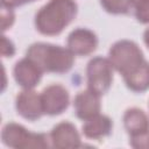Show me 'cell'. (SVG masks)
Instances as JSON below:
<instances>
[{
  "label": "cell",
  "mask_w": 149,
  "mask_h": 149,
  "mask_svg": "<svg viewBox=\"0 0 149 149\" xmlns=\"http://www.w3.org/2000/svg\"><path fill=\"white\" fill-rule=\"evenodd\" d=\"M14 19H15V15H14L13 8L1 5V27L3 31L12 27V24L14 23Z\"/></svg>",
  "instance_id": "e0dca14e"
},
{
  "label": "cell",
  "mask_w": 149,
  "mask_h": 149,
  "mask_svg": "<svg viewBox=\"0 0 149 149\" xmlns=\"http://www.w3.org/2000/svg\"><path fill=\"white\" fill-rule=\"evenodd\" d=\"M66 43L74 56H87L97 49L98 37L87 28H76L69 34Z\"/></svg>",
  "instance_id": "9c48e42d"
},
{
  "label": "cell",
  "mask_w": 149,
  "mask_h": 149,
  "mask_svg": "<svg viewBox=\"0 0 149 149\" xmlns=\"http://www.w3.org/2000/svg\"><path fill=\"white\" fill-rule=\"evenodd\" d=\"M40 94L44 114L58 115L69 107V91L61 84H51L43 88Z\"/></svg>",
  "instance_id": "8992f818"
},
{
  "label": "cell",
  "mask_w": 149,
  "mask_h": 149,
  "mask_svg": "<svg viewBox=\"0 0 149 149\" xmlns=\"http://www.w3.org/2000/svg\"><path fill=\"white\" fill-rule=\"evenodd\" d=\"M143 41H144L146 45L149 48V28H147L143 33Z\"/></svg>",
  "instance_id": "44dd1931"
},
{
  "label": "cell",
  "mask_w": 149,
  "mask_h": 149,
  "mask_svg": "<svg viewBox=\"0 0 149 149\" xmlns=\"http://www.w3.org/2000/svg\"><path fill=\"white\" fill-rule=\"evenodd\" d=\"M26 56L34 61L43 72L58 74L68 72L74 63V55L69 48L44 42L33 43L27 49Z\"/></svg>",
  "instance_id": "7a4b0ae2"
},
{
  "label": "cell",
  "mask_w": 149,
  "mask_h": 149,
  "mask_svg": "<svg viewBox=\"0 0 149 149\" xmlns=\"http://www.w3.org/2000/svg\"><path fill=\"white\" fill-rule=\"evenodd\" d=\"M102 8L111 14H127L133 9L134 0H100Z\"/></svg>",
  "instance_id": "9a60e30c"
},
{
  "label": "cell",
  "mask_w": 149,
  "mask_h": 149,
  "mask_svg": "<svg viewBox=\"0 0 149 149\" xmlns=\"http://www.w3.org/2000/svg\"><path fill=\"white\" fill-rule=\"evenodd\" d=\"M113 122L109 116L104 114H97L87 120L83 125V134L87 139L99 140L101 137L108 136L112 133Z\"/></svg>",
  "instance_id": "7c38bea8"
},
{
  "label": "cell",
  "mask_w": 149,
  "mask_h": 149,
  "mask_svg": "<svg viewBox=\"0 0 149 149\" xmlns=\"http://www.w3.org/2000/svg\"><path fill=\"white\" fill-rule=\"evenodd\" d=\"M33 1H35V0H1V5L9 7V8H14V7L23 6V5L33 2Z\"/></svg>",
  "instance_id": "ffe728a7"
},
{
  "label": "cell",
  "mask_w": 149,
  "mask_h": 149,
  "mask_svg": "<svg viewBox=\"0 0 149 149\" xmlns=\"http://www.w3.org/2000/svg\"><path fill=\"white\" fill-rule=\"evenodd\" d=\"M15 108L22 118L29 121H35L44 114L41 94L33 88H23V91L16 95Z\"/></svg>",
  "instance_id": "52a82bcc"
},
{
  "label": "cell",
  "mask_w": 149,
  "mask_h": 149,
  "mask_svg": "<svg viewBox=\"0 0 149 149\" xmlns=\"http://www.w3.org/2000/svg\"><path fill=\"white\" fill-rule=\"evenodd\" d=\"M49 137L51 146L57 149H70L81 147L80 135L76 126L69 121H62L57 123L52 128Z\"/></svg>",
  "instance_id": "ba28073f"
},
{
  "label": "cell",
  "mask_w": 149,
  "mask_h": 149,
  "mask_svg": "<svg viewBox=\"0 0 149 149\" xmlns=\"http://www.w3.org/2000/svg\"><path fill=\"white\" fill-rule=\"evenodd\" d=\"M77 12L74 0H49L36 13L35 27L43 35H58L72 22Z\"/></svg>",
  "instance_id": "6da1fadb"
},
{
  "label": "cell",
  "mask_w": 149,
  "mask_h": 149,
  "mask_svg": "<svg viewBox=\"0 0 149 149\" xmlns=\"http://www.w3.org/2000/svg\"><path fill=\"white\" fill-rule=\"evenodd\" d=\"M113 65L108 58L93 57L86 66L87 88L99 95L105 94L113 83Z\"/></svg>",
  "instance_id": "5b68a950"
},
{
  "label": "cell",
  "mask_w": 149,
  "mask_h": 149,
  "mask_svg": "<svg viewBox=\"0 0 149 149\" xmlns=\"http://www.w3.org/2000/svg\"><path fill=\"white\" fill-rule=\"evenodd\" d=\"M13 74L15 81L22 88H34L40 83L43 71L34 61L26 56L15 63Z\"/></svg>",
  "instance_id": "30bf717a"
},
{
  "label": "cell",
  "mask_w": 149,
  "mask_h": 149,
  "mask_svg": "<svg viewBox=\"0 0 149 149\" xmlns=\"http://www.w3.org/2000/svg\"><path fill=\"white\" fill-rule=\"evenodd\" d=\"M1 54L3 57H12L15 54V47L10 40L6 36H2L1 40Z\"/></svg>",
  "instance_id": "d6986e66"
},
{
  "label": "cell",
  "mask_w": 149,
  "mask_h": 149,
  "mask_svg": "<svg viewBox=\"0 0 149 149\" xmlns=\"http://www.w3.org/2000/svg\"><path fill=\"white\" fill-rule=\"evenodd\" d=\"M134 15L141 23H149V0H134Z\"/></svg>",
  "instance_id": "2e32d148"
},
{
  "label": "cell",
  "mask_w": 149,
  "mask_h": 149,
  "mask_svg": "<svg viewBox=\"0 0 149 149\" xmlns=\"http://www.w3.org/2000/svg\"><path fill=\"white\" fill-rule=\"evenodd\" d=\"M126 86L133 92H144L149 88V62L146 59L133 71L123 76Z\"/></svg>",
  "instance_id": "5bb4252c"
},
{
  "label": "cell",
  "mask_w": 149,
  "mask_h": 149,
  "mask_svg": "<svg viewBox=\"0 0 149 149\" xmlns=\"http://www.w3.org/2000/svg\"><path fill=\"white\" fill-rule=\"evenodd\" d=\"M108 59L113 68L122 76L133 71L144 61L142 50L130 40L115 42L108 51Z\"/></svg>",
  "instance_id": "277c9868"
},
{
  "label": "cell",
  "mask_w": 149,
  "mask_h": 149,
  "mask_svg": "<svg viewBox=\"0 0 149 149\" xmlns=\"http://www.w3.org/2000/svg\"><path fill=\"white\" fill-rule=\"evenodd\" d=\"M130 146L136 149H149V132L135 136H130Z\"/></svg>",
  "instance_id": "ac0fdd59"
},
{
  "label": "cell",
  "mask_w": 149,
  "mask_h": 149,
  "mask_svg": "<svg viewBox=\"0 0 149 149\" xmlns=\"http://www.w3.org/2000/svg\"><path fill=\"white\" fill-rule=\"evenodd\" d=\"M123 126L130 136L144 134L149 132V116L144 111L132 107L123 114Z\"/></svg>",
  "instance_id": "4fadbf2b"
},
{
  "label": "cell",
  "mask_w": 149,
  "mask_h": 149,
  "mask_svg": "<svg viewBox=\"0 0 149 149\" xmlns=\"http://www.w3.org/2000/svg\"><path fill=\"white\" fill-rule=\"evenodd\" d=\"M100 97L101 95L97 94L95 92L88 88L77 93V95L73 99V108L77 118L85 121L99 114L101 109Z\"/></svg>",
  "instance_id": "8fae6325"
},
{
  "label": "cell",
  "mask_w": 149,
  "mask_h": 149,
  "mask_svg": "<svg viewBox=\"0 0 149 149\" xmlns=\"http://www.w3.org/2000/svg\"><path fill=\"white\" fill-rule=\"evenodd\" d=\"M1 140L6 147L15 149L48 148L50 137L43 133L29 132L26 127L16 122H8L1 130Z\"/></svg>",
  "instance_id": "3957f363"
}]
</instances>
